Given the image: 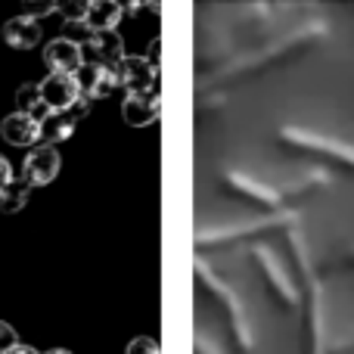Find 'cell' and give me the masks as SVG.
I'll use <instances>...</instances> for the list:
<instances>
[{"mask_svg":"<svg viewBox=\"0 0 354 354\" xmlns=\"http://www.w3.org/2000/svg\"><path fill=\"white\" fill-rule=\"evenodd\" d=\"M16 106H19V112H22V115L35 118V122H44V118L50 115V109H47V103H44L41 87H37V84H22V87H19V91H16Z\"/></svg>","mask_w":354,"mask_h":354,"instance_id":"obj_12","label":"cell"},{"mask_svg":"<svg viewBox=\"0 0 354 354\" xmlns=\"http://www.w3.org/2000/svg\"><path fill=\"white\" fill-rule=\"evenodd\" d=\"M6 354H41V351H37V348H31V345H22V342H19L16 348H12V351H6Z\"/></svg>","mask_w":354,"mask_h":354,"instance_id":"obj_19","label":"cell"},{"mask_svg":"<svg viewBox=\"0 0 354 354\" xmlns=\"http://www.w3.org/2000/svg\"><path fill=\"white\" fill-rule=\"evenodd\" d=\"M44 62L50 66V75H75L84 66V50L72 37H53L44 47Z\"/></svg>","mask_w":354,"mask_h":354,"instance_id":"obj_3","label":"cell"},{"mask_svg":"<svg viewBox=\"0 0 354 354\" xmlns=\"http://www.w3.org/2000/svg\"><path fill=\"white\" fill-rule=\"evenodd\" d=\"M37 87H41V97L50 112H68L81 100L75 75H47Z\"/></svg>","mask_w":354,"mask_h":354,"instance_id":"obj_5","label":"cell"},{"mask_svg":"<svg viewBox=\"0 0 354 354\" xmlns=\"http://www.w3.org/2000/svg\"><path fill=\"white\" fill-rule=\"evenodd\" d=\"M124 354H162V348H159V342L156 339H149V336H137L134 342L124 348Z\"/></svg>","mask_w":354,"mask_h":354,"instance_id":"obj_15","label":"cell"},{"mask_svg":"<svg viewBox=\"0 0 354 354\" xmlns=\"http://www.w3.org/2000/svg\"><path fill=\"white\" fill-rule=\"evenodd\" d=\"M75 124L78 122H75L68 112H50L41 122V140L47 143V147H56V143L68 140V137L75 134Z\"/></svg>","mask_w":354,"mask_h":354,"instance_id":"obj_11","label":"cell"},{"mask_svg":"<svg viewBox=\"0 0 354 354\" xmlns=\"http://www.w3.org/2000/svg\"><path fill=\"white\" fill-rule=\"evenodd\" d=\"M28 196H31V183L25 180V177H16L6 189H0V212L3 214L22 212L25 202H28Z\"/></svg>","mask_w":354,"mask_h":354,"instance_id":"obj_13","label":"cell"},{"mask_svg":"<svg viewBox=\"0 0 354 354\" xmlns=\"http://www.w3.org/2000/svg\"><path fill=\"white\" fill-rule=\"evenodd\" d=\"M19 345V336H16V330H12L10 324H3L0 320V354H6V351H12Z\"/></svg>","mask_w":354,"mask_h":354,"instance_id":"obj_16","label":"cell"},{"mask_svg":"<svg viewBox=\"0 0 354 354\" xmlns=\"http://www.w3.org/2000/svg\"><path fill=\"white\" fill-rule=\"evenodd\" d=\"M0 134H3V140L12 143V147H35V143L41 140V122L22 115V112H12V115L3 118Z\"/></svg>","mask_w":354,"mask_h":354,"instance_id":"obj_8","label":"cell"},{"mask_svg":"<svg viewBox=\"0 0 354 354\" xmlns=\"http://www.w3.org/2000/svg\"><path fill=\"white\" fill-rule=\"evenodd\" d=\"M162 103H159V93L149 91V93H134V97H124L122 103V118L131 124V128H147L159 118Z\"/></svg>","mask_w":354,"mask_h":354,"instance_id":"obj_7","label":"cell"},{"mask_svg":"<svg viewBox=\"0 0 354 354\" xmlns=\"http://www.w3.org/2000/svg\"><path fill=\"white\" fill-rule=\"evenodd\" d=\"M122 3H115V0H93L91 6H87V19L84 25L91 31H115L118 19H122Z\"/></svg>","mask_w":354,"mask_h":354,"instance_id":"obj_10","label":"cell"},{"mask_svg":"<svg viewBox=\"0 0 354 354\" xmlns=\"http://www.w3.org/2000/svg\"><path fill=\"white\" fill-rule=\"evenodd\" d=\"M3 41L12 50H31L41 44V22L28 16H12L3 25Z\"/></svg>","mask_w":354,"mask_h":354,"instance_id":"obj_9","label":"cell"},{"mask_svg":"<svg viewBox=\"0 0 354 354\" xmlns=\"http://www.w3.org/2000/svg\"><path fill=\"white\" fill-rule=\"evenodd\" d=\"M81 50H84L87 62H97V66H106V68H115L124 59V41L118 31H93L81 44Z\"/></svg>","mask_w":354,"mask_h":354,"instance_id":"obj_4","label":"cell"},{"mask_svg":"<svg viewBox=\"0 0 354 354\" xmlns=\"http://www.w3.org/2000/svg\"><path fill=\"white\" fill-rule=\"evenodd\" d=\"M115 81H118V87L128 91V97H134V93H149L156 84V66L147 56H124L115 66Z\"/></svg>","mask_w":354,"mask_h":354,"instance_id":"obj_1","label":"cell"},{"mask_svg":"<svg viewBox=\"0 0 354 354\" xmlns=\"http://www.w3.org/2000/svg\"><path fill=\"white\" fill-rule=\"evenodd\" d=\"M59 153H56V147H47V143H41V147H35L28 156H25L22 162V177L31 183V187H47V183L56 180V174H59Z\"/></svg>","mask_w":354,"mask_h":354,"instance_id":"obj_2","label":"cell"},{"mask_svg":"<svg viewBox=\"0 0 354 354\" xmlns=\"http://www.w3.org/2000/svg\"><path fill=\"white\" fill-rule=\"evenodd\" d=\"M87 6H91L87 0H62V3H56V12L62 16L66 25H75L87 19Z\"/></svg>","mask_w":354,"mask_h":354,"instance_id":"obj_14","label":"cell"},{"mask_svg":"<svg viewBox=\"0 0 354 354\" xmlns=\"http://www.w3.org/2000/svg\"><path fill=\"white\" fill-rule=\"evenodd\" d=\"M47 354H72V351H68V348H50Z\"/></svg>","mask_w":354,"mask_h":354,"instance_id":"obj_20","label":"cell"},{"mask_svg":"<svg viewBox=\"0 0 354 354\" xmlns=\"http://www.w3.org/2000/svg\"><path fill=\"white\" fill-rule=\"evenodd\" d=\"M50 12H56L53 0H47V3H25L22 6V16H28V19H41V16H50Z\"/></svg>","mask_w":354,"mask_h":354,"instance_id":"obj_17","label":"cell"},{"mask_svg":"<svg viewBox=\"0 0 354 354\" xmlns=\"http://www.w3.org/2000/svg\"><path fill=\"white\" fill-rule=\"evenodd\" d=\"M12 180H16V174H12L10 159H3V156H0V189H6Z\"/></svg>","mask_w":354,"mask_h":354,"instance_id":"obj_18","label":"cell"},{"mask_svg":"<svg viewBox=\"0 0 354 354\" xmlns=\"http://www.w3.org/2000/svg\"><path fill=\"white\" fill-rule=\"evenodd\" d=\"M75 81H78V91H81V97H84V100L109 97V93L118 87L115 68L97 66V62H84V66L75 72Z\"/></svg>","mask_w":354,"mask_h":354,"instance_id":"obj_6","label":"cell"}]
</instances>
